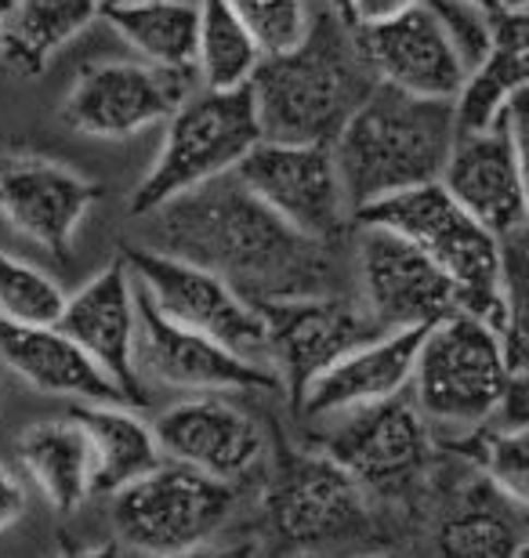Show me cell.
I'll list each match as a JSON object with an SVG mask.
<instances>
[{
    "label": "cell",
    "instance_id": "d4e9b609",
    "mask_svg": "<svg viewBox=\"0 0 529 558\" xmlns=\"http://www.w3.org/2000/svg\"><path fill=\"white\" fill-rule=\"evenodd\" d=\"M98 19H106L142 62L196 73V0H103Z\"/></svg>",
    "mask_w": 529,
    "mask_h": 558
},
{
    "label": "cell",
    "instance_id": "83f0119b",
    "mask_svg": "<svg viewBox=\"0 0 529 558\" xmlns=\"http://www.w3.org/2000/svg\"><path fill=\"white\" fill-rule=\"evenodd\" d=\"M196 76L211 92H232L251 81L262 51L225 0H196Z\"/></svg>",
    "mask_w": 529,
    "mask_h": 558
},
{
    "label": "cell",
    "instance_id": "cb8c5ba5",
    "mask_svg": "<svg viewBox=\"0 0 529 558\" xmlns=\"http://www.w3.org/2000/svg\"><path fill=\"white\" fill-rule=\"evenodd\" d=\"M73 421L81 424L92 453V494H120L164 461L153 424H145L131 407L81 403L73 407Z\"/></svg>",
    "mask_w": 529,
    "mask_h": 558
},
{
    "label": "cell",
    "instance_id": "7402d4cb",
    "mask_svg": "<svg viewBox=\"0 0 529 558\" xmlns=\"http://www.w3.org/2000/svg\"><path fill=\"white\" fill-rule=\"evenodd\" d=\"M0 360L15 371L22 381L48 396H70L81 403H120L128 399L109 377L98 371L84 349L65 338L59 327H22V323L0 319Z\"/></svg>",
    "mask_w": 529,
    "mask_h": 558
},
{
    "label": "cell",
    "instance_id": "ba28073f",
    "mask_svg": "<svg viewBox=\"0 0 529 558\" xmlns=\"http://www.w3.org/2000/svg\"><path fill=\"white\" fill-rule=\"evenodd\" d=\"M526 95L508 113H501L486 131H457L446 153L438 185L504 243L526 236L529 196H526Z\"/></svg>",
    "mask_w": 529,
    "mask_h": 558
},
{
    "label": "cell",
    "instance_id": "836d02e7",
    "mask_svg": "<svg viewBox=\"0 0 529 558\" xmlns=\"http://www.w3.org/2000/svg\"><path fill=\"white\" fill-rule=\"evenodd\" d=\"M26 515V486L19 483V475L0 461V533L11 530Z\"/></svg>",
    "mask_w": 529,
    "mask_h": 558
},
{
    "label": "cell",
    "instance_id": "f1b7e54d",
    "mask_svg": "<svg viewBox=\"0 0 529 558\" xmlns=\"http://www.w3.org/2000/svg\"><path fill=\"white\" fill-rule=\"evenodd\" d=\"M443 558H526V530L519 505L471 500L457 508L438 530Z\"/></svg>",
    "mask_w": 529,
    "mask_h": 558
},
{
    "label": "cell",
    "instance_id": "e575fe53",
    "mask_svg": "<svg viewBox=\"0 0 529 558\" xmlns=\"http://www.w3.org/2000/svg\"><path fill=\"white\" fill-rule=\"evenodd\" d=\"M413 4H418V0H348V22H352V26H370V22L392 19Z\"/></svg>",
    "mask_w": 529,
    "mask_h": 558
},
{
    "label": "cell",
    "instance_id": "e0dca14e",
    "mask_svg": "<svg viewBox=\"0 0 529 558\" xmlns=\"http://www.w3.org/2000/svg\"><path fill=\"white\" fill-rule=\"evenodd\" d=\"M352 29L356 48L377 84H388L413 98H432V102L457 98L465 84V65L421 4Z\"/></svg>",
    "mask_w": 529,
    "mask_h": 558
},
{
    "label": "cell",
    "instance_id": "ffe728a7",
    "mask_svg": "<svg viewBox=\"0 0 529 558\" xmlns=\"http://www.w3.org/2000/svg\"><path fill=\"white\" fill-rule=\"evenodd\" d=\"M76 349L95 360L112 385L120 388L128 407L145 403L142 377L134 374V279L128 262H109L103 272L65 298L62 316L55 319Z\"/></svg>",
    "mask_w": 529,
    "mask_h": 558
},
{
    "label": "cell",
    "instance_id": "30bf717a",
    "mask_svg": "<svg viewBox=\"0 0 529 558\" xmlns=\"http://www.w3.org/2000/svg\"><path fill=\"white\" fill-rule=\"evenodd\" d=\"M236 178L254 199L284 218L301 236L326 243L345 236L348 215L330 145L309 142H257L236 163Z\"/></svg>",
    "mask_w": 529,
    "mask_h": 558
},
{
    "label": "cell",
    "instance_id": "f35d334b",
    "mask_svg": "<svg viewBox=\"0 0 529 558\" xmlns=\"http://www.w3.org/2000/svg\"><path fill=\"white\" fill-rule=\"evenodd\" d=\"M326 4H330V11H337V15L348 22V0H326ZM348 26H352V22H348Z\"/></svg>",
    "mask_w": 529,
    "mask_h": 558
},
{
    "label": "cell",
    "instance_id": "8fae6325",
    "mask_svg": "<svg viewBox=\"0 0 529 558\" xmlns=\"http://www.w3.org/2000/svg\"><path fill=\"white\" fill-rule=\"evenodd\" d=\"M196 92V73L149 62H95L76 73L62 102V124L87 138H134Z\"/></svg>",
    "mask_w": 529,
    "mask_h": 558
},
{
    "label": "cell",
    "instance_id": "ab89813d",
    "mask_svg": "<svg viewBox=\"0 0 529 558\" xmlns=\"http://www.w3.org/2000/svg\"><path fill=\"white\" fill-rule=\"evenodd\" d=\"M504 11H526V0H504Z\"/></svg>",
    "mask_w": 529,
    "mask_h": 558
},
{
    "label": "cell",
    "instance_id": "52a82bcc",
    "mask_svg": "<svg viewBox=\"0 0 529 558\" xmlns=\"http://www.w3.org/2000/svg\"><path fill=\"white\" fill-rule=\"evenodd\" d=\"M236 505V486L196 468L160 461L139 483L112 494V530L139 558L185 555L218 537Z\"/></svg>",
    "mask_w": 529,
    "mask_h": 558
},
{
    "label": "cell",
    "instance_id": "d6986e66",
    "mask_svg": "<svg viewBox=\"0 0 529 558\" xmlns=\"http://www.w3.org/2000/svg\"><path fill=\"white\" fill-rule=\"evenodd\" d=\"M164 461L196 468L221 483H236L265 457V435L247 410L218 396L185 399L153 421Z\"/></svg>",
    "mask_w": 529,
    "mask_h": 558
},
{
    "label": "cell",
    "instance_id": "5bb4252c",
    "mask_svg": "<svg viewBox=\"0 0 529 558\" xmlns=\"http://www.w3.org/2000/svg\"><path fill=\"white\" fill-rule=\"evenodd\" d=\"M134 374L153 381L189 388V392H276L279 377L273 366L243 360L225 344L178 327L160 316L149 298L134 287Z\"/></svg>",
    "mask_w": 529,
    "mask_h": 558
},
{
    "label": "cell",
    "instance_id": "4fadbf2b",
    "mask_svg": "<svg viewBox=\"0 0 529 558\" xmlns=\"http://www.w3.org/2000/svg\"><path fill=\"white\" fill-rule=\"evenodd\" d=\"M356 272L363 287V312L381 333L432 327L460 312L457 290L443 269L392 229L359 226Z\"/></svg>",
    "mask_w": 529,
    "mask_h": 558
},
{
    "label": "cell",
    "instance_id": "5b68a950",
    "mask_svg": "<svg viewBox=\"0 0 529 558\" xmlns=\"http://www.w3.org/2000/svg\"><path fill=\"white\" fill-rule=\"evenodd\" d=\"M257 142H262V128H257L247 84L232 92L196 87L167 120L160 156L134 185L128 210L134 218H145L214 178L232 174Z\"/></svg>",
    "mask_w": 529,
    "mask_h": 558
},
{
    "label": "cell",
    "instance_id": "9c48e42d",
    "mask_svg": "<svg viewBox=\"0 0 529 558\" xmlns=\"http://www.w3.org/2000/svg\"><path fill=\"white\" fill-rule=\"evenodd\" d=\"M123 262H128L134 287L149 298V305L160 316L193 333H204L243 360L268 366L262 312L236 294L225 279L153 247H128Z\"/></svg>",
    "mask_w": 529,
    "mask_h": 558
},
{
    "label": "cell",
    "instance_id": "8992f818",
    "mask_svg": "<svg viewBox=\"0 0 529 558\" xmlns=\"http://www.w3.org/2000/svg\"><path fill=\"white\" fill-rule=\"evenodd\" d=\"M515 377L526 374L508 366L501 333L468 312H454L421 338L410 377L413 407L428 421L468 432L501 414Z\"/></svg>",
    "mask_w": 529,
    "mask_h": 558
},
{
    "label": "cell",
    "instance_id": "4316f807",
    "mask_svg": "<svg viewBox=\"0 0 529 558\" xmlns=\"http://www.w3.org/2000/svg\"><path fill=\"white\" fill-rule=\"evenodd\" d=\"M15 453L55 511L70 515L92 497V453H87V439L73 417L29 424L19 435Z\"/></svg>",
    "mask_w": 529,
    "mask_h": 558
},
{
    "label": "cell",
    "instance_id": "603a6c76",
    "mask_svg": "<svg viewBox=\"0 0 529 558\" xmlns=\"http://www.w3.org/2000/svg\"><path fill=\"white\" fill-rule=\"evenodd\" d=\"M529 76V19L526 11H501L493 19L486 54L465 73L454 98L457 131H486L493 120L526 95Z\"/></svg>",
    "mask_w": 529,
    "mask_h": 558
},
{
    "label": "cell",
    "instance_id": "8d00e7d4",
    "mask_svg": "<svg viewBox=\"0 0 529 558\" xmlns=\"http://www.w3.org/2000/svg\"><path fill=\"white\" fill-rule=\"evenodd\" d=\"M59 558H120V544L109 541V544H98V548H81V551H65Z\"/></svg>",
    "mask_w": 529,
    "mask_h": 558
},
{
    "label": "cell",
    "instance_id": "4dcf8cb0",
    "mask_svg": "<svg viewBox=\"0 0 529 558\" xmlns=\"http://www.w3.org/2000/svg\"><path fill=\"white\" fill-rule=\"evenodd\" d=\"M62 305V287L48 272L0 251V319L22 327H55Z\"/></svg>",
    "mask_w": 529,
    "mask_h": 558
},
{
    "label": "cell",
    "instance_id": "2e32d148",
    "mask_svg": "<svg viewBox=\"0 0 529 558\" xmlns=\"http://www.w3.org/2000/svg\"><path fill=\"white\" fill-rule=\"evenodd\" d=\"M103 199V185L48 156L0 153V218L40 243L55 258H70L87 210Z\"/></svg>",
    "mask_w": 529,
    "mask_h": 558
},
{
    "label": "cell",
    "instance_id": "7a4b0ae2",
    "mask_svg": "<svg viewBox=\"0 0 529 558\" xmlns=\"http://www.w3.org/2000/svg\"><path fill=\"white\" fill-rule=\"evenodd\" d=\"M356 29L337 11H316L298 48L265 54L247 81L265 142L330 145L374 87Z\"/></svg>",
    "mask_w": 529,
    "mask_h": 558
},
{
    "label": "cell",
    "instance_id": "7c38bea8",
    "mask_svg": "<svg viewBox=\"0 0 529 558\" xmlns=\"http://www.w3.org/2000/svg\"><path fill=\"white\" fill-rule=\"evenodd\" d=\"M279 537L301 551H337L370 537V508L356 483L326 453L287 457L268 494Z\"/></svg>",
    "mask_w": 529,
    "mask_h": 558
},
{
    "label": "cell",
    "instance_id": "d6a6232c",
    "mask_svg": "<svg viewBox=\"0 0 529 558\" xmlns=\"http://www.w3.org/2000/svg\"><path fill=\"white\" fill-rule=\"evenodd\" d=\"M418 4L435 19V26L443 29V37L457 51V59L468 73L486 54L493 40V19L497 15H486L471 0H418Z\"/></svg>",
    "mask_w": 529,
    "mask_h": 558
},
{
    "label": "cell",
    "instance_id": "9a60e30c",
    "mask_svg": "<svg viewBox=\"0 0 529 558\" xmlns=\"http://www.w3.org/2000/svg\"><path fill=\"white\" fill-rule=\"evenodd\" d=\"M257 312L265 319L268 366L276 371L279 388L294 396V403H301L305 388L323 371H330L341 355L370 338H381L363 305L334 294L268 301V305H257Z\"/></svg>",
    "mask_w": 529,
    "mask_h": 558
},
{
    "label": "cell",
    "instance_id": "f546056e",
    "mask_svg": "<svg viewBox=\"0 0 529 558\" xmlns=\"http://www.w3.org/2000/svg\"><path fill=\"white\" fill-rule=\"evenodd\" d=\"M468 461L482 468L493 489L512 505L526 508L529 500V432L526 424H479L468 428L460 442H454Z\"/></svg>",
    "mask_w": 529,
    "mask_h": 558
},
{
    "label": "cell",
    "instance_id": "484cf974",
    "mask_svg": "<svg viewBox=\"0 0 529 558\" xmlns=\"http://www.w3.org/2000/svg\"><path fill=\"white\" fill-rule=\"evenodd\" d=\"M103 11V0H11L0 29V59L22 76H40L65 44Z\"/></svg>",
    "mask_w": 529,
    "mask_h": 558
},
{
    "label": "cell",
    "instance_id": "60d3db41",
    "mask_svg": "<svg viewBox=\"0 0 529 558\" xmlns=\"http://www.w3.org/2000/svg\"><path fill=\"white\" fill-rule=\"evenodd\" d=\"M8 8H11V0H0V29H4V19H8Z\"/></svg>",
    "mask_w": 529,
    "mask_h": 558
},
{
    "label": "cell",
    "instance_id": "6da1fadb",
    "mask_svg": "<svg viewBox=\"0 0 529 558\" xmlns=\"http://www.w3.org/2000/svg\"><path fill=\"white\" fill-rule=\"evenodd\" d=\"M145 218L156 229L153 251L214 272L254 308L330 294V247L276 218L236 174L214 178Z\"/></svg>",
    "mask_w": 529,
    "mask_h": 558
},
{
    "label": "cell",
    "instance_id": "1f68e13d",
    "mask_svg": "<svg viewBox=\"0 0 529 558\" xmlns=\"http://www.w3.org/2000/svg\"><path fill=\"white\" fill-rule=\"evenodd\" d=\"M225 4L243 22V29L251 33L262 59L298 48L312 22L309 0H225Z\"/></svg>",
    "mask_w": 529,
    "mask_h": 558
},
{
    "label": "cell",
    "instance_id": "d590c367",
    "mask_svg": "<svg viewBox=\"0 0 529 558\" xmlns=\"http://www.w3.org/2000/svg\"><path fill=\"white\" fill-rule=\"evenodd\" d=\"M167 558H254V544H232V548H211L207 544V548H196L185 555H167Z\"/></svg>",
    "mask_w": 529,
    "mask_h": 558
},
{
    "label": "cell",
    "instance_id": "44dd1931",
    "mask_svg": "<svg viewBox=\"0 0 529 558\" xmlns=\"http://www.w3.org/2000/svg\"><path fill=\"white\" fill-rule=\"evenodd\" d=\"M428 327H407L392 330L381 338L363 341L359 349L341 355L330 371H323L316 381L301 396V410L309 417H334L348 414V410L385 403L396 399L410 388L413 377V360H418L421 338Z\"/></svg>",
    "mask_w": 529,
    "mask_h": 558
},
{
    "label": "cell",
    "instance_id": "74e56055",
    "mask_svg": "<svg viewBox=\"0 0 529 558\" xmlns=\"http://www.w3.org/2000/svg\"><path fill=\"white\" fill-rule=\"evenodd\" d=\"M471 4L482 8L486 15H501V11H504V0H471Z\"/></svg>",
    "mask_w": 529,
    "mask_h": 558
},
{
    "label": "cell",
    "instance_id": "277c9868",
    "mask_svg": "<svg viewBox=\"0 0 529 558\" xmlns=\"http://www.w3.org/2000/svg\"><path fill=\"white\" fill-rule=\"evenodd\" d=\"M454 102L402 95L374 84L330 142L348 215L407 189L432 185L454 145Z\"/></svg>",
    "mask_w": 529,
    "mask_h": 558
},
{
    "label": "cell",
    "instance_id": "3957f363",
    "mask_svg": "<svg viewBox=\"0 0 529 558\" xmlns=\"http://www.w3.org/2000/svg\"><path fill=\"white\" fill-rule=\"evenodd\" d=\"M356 226H381L410 240L424 258H432L457 290L460 312L486 323L501 333L512 371L526 374L522 360V316L512 308L504 290L501 243L446 193L443 185H418L407 193L385 196L352 215Z\"/></svg>",
    "mask_w": 529,
    "mask_h": 558
},
{
    "label": "cell",
    "instance_id": "ac0fdd59",
    "mask_svg": "<svg viewBox=\"0 0 529 558\" xmlns=\"http://www.w3.org/2000/svg\"><path fill=\"white\" fill-rule=\"evenodd\" d=\"M330 421L337 424L323 432L320 453L341 464L356 483L402 486L424 468V417L402 396L348 410V414H334Z\"/></svg>",
    "mask_w": 529,
    "mask_h": 558
}]
</instances>
